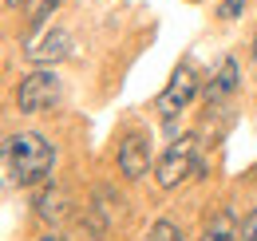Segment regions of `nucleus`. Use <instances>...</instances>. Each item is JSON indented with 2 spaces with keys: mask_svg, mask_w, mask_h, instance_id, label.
Returning a JSON list of instances; mask_svg holds the SVG:
<instances>
[{
  "mask_svg": "<svg viewBox=\"0 0 257 241\" xmlns=\"http://www.w3.org/2000/svg\"><path fill=\"white\" fill-rule=\"evenodd\" d=\"M4 4H8V8H20V0H4Z\"/></svg>",
  "mask_w": 257,
  "mask_h": 241,
  "instance_id": "obj_16",
  "label": "nucleus"
},
{
  "mask_svg": "<svg viewBox=\"0 0 257 241\" xmlns=\"http://www.w3.org/2000/svg\"><path fill=\"white\" fill-rule=\"evenodd\" d=\"M241 8H245V0H225L222 8H218V16H222V20H237Z\"/></svg>",
  "mask_w": 257,
  "mask_h": 241,
  "instance_id": "obj_14",
  "label": "nucleus"
},
{
  "mask_svg": "<svg viewBox=\"0 0 257 241\" xmlns=\"http://www.w3.org/2000/svg\"><path fill=\"white\" fill-rule=\"evenodd\" d=\"M4 166H8L12 186H40V182H48L52 166H56V151H52V143L44 135L20 131L4 147Z\"/></svg>",
  "mask_w": 257,
  "mask_h": 241,
  "instance_id": "obj_1",
  "label": "nucleus"
},
{
  "mask_svg": "<svg viewBox=\"0 0 257 241\" xmlns=\"http://www.w3.org/2000/svg\"><path fill=\"white\" fill-rule=\"evenodd\" d=\"M194 95H198V75H194V67H190V63H182V67H178V71L170 75V83L162 87V95H159V103H155V107H159V115H162V119L170 123L174 115H182V111L190 107V99H194Z\"/></svg>",
  "mask_w": 257,
  "mask_h": 241,
  "instance_id": "obj_4",
  "label": "nucleus"
},
{
  "mask_svg": "<svg viewBox=\"0 0 257 241\" xmlns=\"http://www.w3.org/2000/svg\"><path fill=\"white\" fill-rule=\"evenodd\" d=\"M40 241H64V237H56V233H48V237H40Z\"/></svg>",
  "mask_w": 257,
  "mask_h": 241,
  "instance_id": "obj_15",
  "label": "nucleus"
},
{
  "mask_svg": "<svg viewBox=\"0 0 257 241\" xmlns=\"http://www.w3.org/2000/svg\"><path fill=\"white\" fill-rule=\"evenodd\" d=\"M123 202H119V194H111V190H99L95 194V206H87V229L91 233H107L111 229V221H115V210H119Z\"/></svg>",
  "mask_w": 257,
  "mask_h": 241,
  "instance_id": "obj_8",
  "label": "nucleus"
},
{
  "mask_svg": "<svg viewBox=\"0 0 257 241\" xmlns=\"http://www.w3.org/2000/svg\"><path fill=\"white\" fill-rule=\"evenodd\" d=\"M202 241H237V221H233V213L218 210V213H214V221L206 225Z\"/></svg>",
  "mask_w": 257,
  "mask_h": 241,
  "instance_id": "obj_10",
  "label": "nucleus"
},
{
  "mask_svg": "<svg viewBox=\"0 0 257 241\" xmlns=\"http://www.w3.org/2000/svg\"><path fill=\"white\" fill-rule=\"evenodd\" d=\"M71 52V36L64 28H52V24H40L32 40H28V48H24V56L32 63H60Z\"/></svg>",
  "mask_w": 257,
  "mask_h": 241,
  "instance_id": "obj_5",
  "label": "nucleus"
},
{
  "mask_svg": "<svg viewBox=\"0 0 257 241\" xmlns=\"http://www.w3.org/2000/svg\"><path fill=\"white\" fill-rule=\"evenodd\" d=\"M233 87H237V60H222L214 83H210V91H206V99H210V103H222V99L233 95Z\"/></svg>",
  "mask_w": 257,
  "mask_h": 241,
  "instance_id": "obj_9",
  "label": "nucleus"
},
{
  "mask_svg": "<svg viewBox=\"0 0 257 241\" xmlns=\"http://www.w3.org/2000/svg\"><path fill=\"white\" fill-rule=\"evenodd\" d=\"M71 206H75L71 190L52 182V186H44V190H40V198H36V217H40V221H48V225H60L64 217H71Z\"/></svg>",
  "mask_w": 257,
  "mask_h": 241,
  "instance_id": "obj_6",
  "label": "nucleus"
},
{
  "mask_svg": "<svg viewBox=\"0 0 257 241\" xmlns=\"http://www.w3.org/2000/svg\"><path fill=\"white\" fill-rule=\"evenodd\" d=\"M237 241H257V210L241 221V229H237Z\"/></svg>",
  "mask_w": 257,
  "mask_h": 241,
  "instance_id": "obj_13",
  "label": "nucleus"
},
{
  "mask_svg": "<svg viewBox=\"0 0 257 241\" xmlns=\"http://www.w3.org/2000/svg\"><path fill=\"white\" fill-rule=\"evenodd\" d=\"M194 4H198V0H194Z\"/></svg>",
  "mask_w": 257,
  "mask_h": 241,
  "instance_id": "obj_18",
  "label": "nucleus"
},
{
  "mask_svg": "<svg viewBox=\"0 0 257 241\" xmlns=\"http://www.w3.org/2000/svg\"><path fill=\"white\" fill-rule=\"evenodd\" d=\"M119 170H123V178H143L147 170H151V143L143 139V135H127L123 143H119Z\"/></svg>",
  "mask_w": 257,
  "mask_h": 241,
  "instance_id": "obj_7",
  "label": "nucleus"
},
{
  "mask_svg": "<svg viewBox=\"0 0 257 241\" xmlns=\"http://www.w3.org/2000/svg\"><path fill=\"white\" fill-rule=\"evenodd\" d=\"M147 241H182V229H178L174 221H155Z\"/></svg>",
  "mask_w": 257,
  "mask_h": 241,
  "instance_id": "obj_11",
  "label": "nucleus"
},
{
  "mask_svg": "<svg viewBox=\"0 0 257 241\" xmlns=\"http://www.w3.org/2000/svg\"><path fill=\"white\" fill-rule=\"evenodd\" d=\"M60 103V79H56V71H32V75H24L20 79V87H16V107L24 111V115H40V111H48V107H56Z\"/></svg>",
  "mask_w": 257,
  "mask_h": 241,
  "instance_id": "obj_2",
  "label": "nucleus"
},
{
  "mask_svg": "<svg viewBox=\"0 0 257 241\" xmlns=\"http://www.w3.org/2000/svg\"><path fill=\"white\" fill-rule=\"evenodd\" d=\"M253 60H257V40H253Z\"/></svg>",
  "mask_w": 257,
  "mask_h": 241,
  "instance_id": "obj_17",
  "label": "nucleus"
},
{
  "mask_svg": "<svg viewBox=\"0 0 257 241\" xmlns=\"http://www.w3.org/2000/svg\"><path fill=\"white\" fill-rule=\"evenodd\" d=\"M56 4H60V0H32V4H28V12H32L36 24H48V16L56 12Z\"/></svg>",
  "mask_w": 257,
  "mask_h": 241,
  "instance_id": "obj_12",
  "label": "nucleus"
},
{
  "mask_svg": "<svg viewBox=\"0 0 257 241\" xmlns=\"http://www.w3.org/2000/svg\"><path fill=\"white\" fill-rule=\"evenodd\" d=\"M194 154H198V143H194L190 135L178 139V143H170L166 154L159 158V166H155V182H159L162 190H174L178 182H186L194 174Z\"/></svg>",
  "mask_w": 257,
  "mask_h": 241,
  "instance_id": "obj_3",
  "label": "nucleus"
}]
</instances>
